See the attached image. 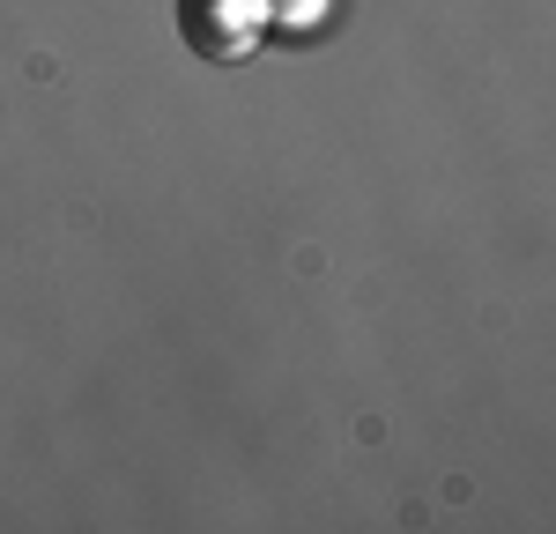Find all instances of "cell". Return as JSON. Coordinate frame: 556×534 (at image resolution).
I'll return each mask as SVG.
<instances>
[{
	"mask_svg": "<svg viewBox=\"0 0 556 534\" xmlns=\"http://www.w3.org/2000/svg\"><path fill=\"white\" fill-rule=\"evenodd\" d=\"M267 0H178V30L201 60H245L267 38Z\"/></svg>",
	"mask_w": 556,
	"mask_h": 534,
	"instance_id": "6da1fadb",
	"label": "cell"
}]
</instances>
